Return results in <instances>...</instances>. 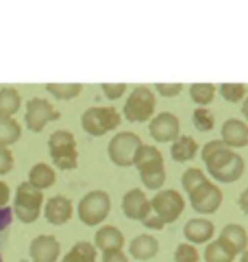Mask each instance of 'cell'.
<instances>
[{"label": "cell", "mask_w": 248, "mask_h": 262, "mask_svg": "<svg viewBox=\"0 0 248 262\" xmlns=\"http://www.w3.org/2000/svg\"><path fill=\"white\" fill-rule=\"evenodd\" d=\"M133 166L139 170V179L146 188L151 190H159L165 184V166H163V155L157 146L142 144L135 155Z\"/></svg>", "instance_id": "obj_1"}, {"label": "cell", "mask_w": 248, "mask_h": 262, "mask_svg": "<svg viewBox=\"0 0 248 262\" xmlns=\"http://www.w3.org/2000/svg\"><path fill=\"white\" fill-rule=\"evenodd\" d=\"M44 192L29 182H22L15 190V203H13V214L22 223H35L44 208Z\"/></svg>", "instance_id": "obj_2"}, {"label": "cell", "mask_w": 248, "mask_h": 262, "mask_svg": "<svg viewBox=\"0 0 248 262\" xmlns=\"http://www.w3.org/2000/svg\"><path fill=\"white\" fill-rule=\"evenodd\" d=\"M48 151H51V158L55 168L59 170H74L79 164V151H77V140H74L72 131L59 129L55 131L48 140Z\"/></svg>", "instance_id": "obj_3"}, {"label": "cell", "mask_w": 248, "mask_h": 262, "mask_svg": "<svg viewBox=\"0 0 248 262\" xmlns=\"http://www.w3.org/2000/svg\"><path fill=\"white\" fill-rule=\"evenodd\" d=\"M120 122H122V116L118 110L101 107V105L87 107L81 116V127L85 129V134H89V136H105V134H109V131L118 129Z\"/></svg>", "instance_id": "obj_4"}, {"label": "cell", "mask_w": 248, "mask_h": 262, "mask_svg": "<svg viewBox=\"0 0 248 262\" xmlns=\"http://www.w3.org/2000/svg\"><path fill=\"white\" fill-rule=\"evenodd\" d=\"M155 105H157V98L153 94V90L146 85H137L129 94L127 103H124L122 116L129 122H146L155 114Z\"/></svg>", "instance_id": "obj_5"}, {"label": "cell", "mask_w": 248, "mask_h": 262, "mask_svg": "<svg viewBox=\"0 0 248 262\" xmlns=\"http://www.w3.org/2000/svg\"><path fill=\"white\" fill-rule=\"evenodd\" d=\"M111 212V196L105 190H89L79 201V219L85 225H98L109 216Z\"/></svg>", "instance_id": "obj_6"}, {"label": "cell", "mask_w": 248, "mask_h": 262, "mask_svg": "<svg viewBox=\"0 0 248 262\" xmlns=\"http://www.w3.org/2000/svg\"><path fill=\"white\" fill-rule=\"evenodd\" d=\"M142 146V140L139 136L133 134V131H120L111 138L109 146H107V153H109V160L115 164V166H133L135 164V155Z\"/></svg>", "instance_id": "obj_7"}, {"label": "cell", "mask_w": 248, "mask_h": 262, "mask_svg": "<svg viewBox=\"0 0 248 262\" xmlns=\"http://www.w3.org/2000/svg\"><path fill=\"white\" fill-rule=\"evenodd\" d=\"M151 206H153V212L163 221V223H175V221L183 214L185 199L181 196V192L168 188V190H159L153 196Z\"/></svg>", "instance_id": "obj_8"}, {"label": "cell", "mask_w": 248, "mask_h": 262, "mask_svg": "<svg viewBox=\"0 0 248 262\" xmlns=\"http://www.w3.org/2000/svg\"><path fill=\"white\" fill-rule=\"evenodd\" d=\"M27 127L33 131V134H39L51 120L59 118V112H57L46 98H31L27 103Z\"/></svg>", "instance_id": "obj_9"}, {"label": "cell", "mask_w": 248, "mask_h": 262, "mask_svg": "<svg viewBox=\"0 0 248 262\" xmlns=\"http://www.w3.org/2000/svg\"><path fill=\"white\" fill-rule=\"evenodd\" d=\"M189 203H192V208L196 212H201V214H211V212H216L222 203V190L211 184V182H205L203 186H198L196 190L189 192Z\"/></svg>", "instance_id": "obj_10"}, {"label": "cell", "mask_w": 248, "mask_h": 262, "mask_svg": "<svg viewBox=\"0 0 248 262\" xmlns=\"http://www.w3.org/2000/svg\"><path fill=\"white\" fill-rule=\"evenodd\" d=\"M122 212H124L127 219L139 221V223H142L144 219H148L153 214L151 199L144 194L142 188H131V190L122 196Z\"/></svg>", "instance_id": "obj_11"}, {"label": "cell", "mask_w": 248, "mask_h": 262, "mask_svg": "<svg viewBox=\"0 0 248 262\" xmlns=\"http://www.w3.org/2000/svg\"><path fill=\"white\" fill-rule=\"evenodd\" d=\"M148 131L157 142H175L181 138V122L172 112H161L148 125Z\"/></svg>", "instance_id": "obj_12"}, {"label": "cell", "mask_w": 248, "mask_h": 262, "mask_svg": "<svg viewBox=\"0 0 248 262\" xmlns=\"http://www.w3.org/2000/svg\"><path fill=\"white\" fill-rule=\"evenodd\" d=\"M59 253H61L59 241L48 234H39L29 245V256L33 262H57Z\"/></svg>", "instance_id": "obj_13"}, {"label": "cell", "mask_w": 248, "mask_h": 262, "mask_svg": "<svg viewBox=\"0 0 248 262\" xmlns=\"http://www.w3.org/2000/svg\"><path fill=\"white\" fill-rule=\"evenodd\" d=\"M44 216L51 225H63L72 219V201L57 194L44 203Z\"/></svg>", "instance_id": "obj_14"}, {"label": "cell", "mask_w": 248, "mask_h": 262, "mask_svg": "<svg viewBox=\"0 0 248 262\" xmlns=\"http://www.w3.org/2000/svg\"><path fill=\"white\" fill-rule=\"evenodd\" d=\"M94 245H96V249H101L103 253L122 251V247H124V234L115 225H103V227L96 229Z\"/></svg>", "instance_id": "obj_15"}, {"label": "cell", "mask_w": 248, "mask_h": 262, "mask_svg": "<svg viewBox=\"0 0 248 262\" xmlns=\"http://www.w3.org/2000/svg\"><path fill=\"white\" fill-rule=\"evenodd\" d=\"M222 142H225L229 149H242L248 144V125L244 120L231 118L222 125Z\"/></svg>", "instance_id": "obj_16"}, {"label": "cell", "mask_w": 248, "mask_h": 262, "mask_svg": "<svg viewBox=\"0 0 248 262\" xmlns=\"http://www.w3.org/2000/svg\"><path fill=\"white\" fill-rule=\"evenodd\" d=\"M183 236L189 243H207L209 238H213V223L207 219H189L185 227H183Z\"/></svg>", "instance_id": "obj_17"}, {"label": "cell", "mask_w": 248, "mask_h": 262, "mask_svg": "<svg viewBox=\"0 0 248 262\" xmlns=\"http://www.w3.org/2000/svg\"><path fill=\"white\" fill-rule=\"evenodd\" d=\"M220 241H225L229 245V249L235 253V256H239V253H244L246 251V245H248V234H246V229L242 225H237V223H229L222 227V232H220Z\"/></svg>", "instance_id": "obj_18"}, {"label": "cell", "mask_w": 248, "mask_h": 262, "mask_svg": "<svg viewBox=\"0 0 248 262\" xmlns=\"http://www.w3.org/2000/svg\"><path fill=\"white\" fill-rule=\"evenodd\" d=\"M129 251L135 260H151V258L157 256V251H159V243H157V238H153V236H148V234H139L131 241Z\"/></svg>", "instance_id": "obj_19"}, {"label": "cell", "mask_w": 248, "mask_h": 262, "mask_svg": "<svg viewBox=\"0 0 248 262\" xmlns=\"http://www.w3.org/2000/svg\"><path fill=\"white\" fill-rule=\"evenodd\" d=\"M55 179H57L55 168L51 166V164H46V162H37L35 166L29 170V184L39 188V190H44V188H51L55 184Z\"/></svg>", "instance_id": "obj_20"}, {"label": "cell", "mask_w": 248, "mask_h": 262, "mask_svg": "<svg viewBox=\"0 0 248 262\" xmlns=\"http://www.w3.org/2000/svg\"><path fill=\"white\" fill-rule=\"evenodd\" d=\"M196 153H198V144H196L194 138H189V136L177 138V140L172 142V149H170V155L175 162H189V160L196 158Z\"/></svg>", "instance_id": "obj_21"}, {"label": "cell", "mask_w": 248, "mask_h": 262, "mask_svg": "<svg viewBox=\"0 0 248 262\" xmlns=\"http://www.w3.org/2000/svg\"><path fill=\"white\" fill-rule=\"evenodd\" d=\"M61 262H96V245L87 241L74 243V247L65 253Z\"/></svg>", "instance_id": "obj_22"}, {"label": "cell", "mask_w": 248, "mask_h": 262, "mask_svg": "<svg viewBox=\"0 0 248 262\" xmlns=\"http://www.w3.org/2000/svg\"><path fill=\"white\" fill-rule=\"evenodd\" d=\"M22 105V96L18 90L3 88L0 90V118H11Z\"/></svg>", "instance_id": "obj_23"}, {"label": "cell", "mask_w": 248, "mask_h": 262, "mask_svg": "<svg viewBox=\"0 0 248 262\" xmlns=\"http://www.w3.org/2000/svg\"><path fill=\"white\" fill-rule=\"evenodd\" d=\"M22 136V127L18 125V120L13 118H0V146L9 149L11 144H15Z\"/></svg>", "instance_id": "obj_24"}, {"label": "cell", "mask_w": 248, "mask_h": 262, "mask_svg": "<svg viewBox=\"0 0 248 262\" xmlns=\"http://www.w3.org/2000/svg\"><path fill=\"white\" fill-rule=\"evenodd\" d=\"M235 253L229 249V245L225 241H213L207 245L205 249V262H233Z\"/></svg>", "instance_id": "obj_25"}, {"label": "cell", "mask_w": 248, "mask_h": 262, "mask_svg": "<svg viewBox=\"0 0 248 262\" xmlns=\"http://www.w3.org/2000/svg\"><path fill=\"white\" fill-rule=\"evenodd\" d=\"M46 90L55 98H59V101H72V98H77L83 92V85L81 83H48Z\"/></svg>", "instance_id": "obj_26"}, {"label": "cell", "mask_w": 248, "mask_h": 262, "mask_svg": "<svg viewBox=\"0 0 248 262\" xmlns=\"http://www.w3.org/2000/svg\"><path fill=\"white\" fill-rule=\"evenodd\" d=\"M189 96L192 101L198 103V105H209L216 96V85L213 83H194L189 88Z\"/></svg>", "instance_id": "obj_27"}, {"label": "cell", "mask_w": 248, "mask_h": 262, "mask_svg": "<svg viewBox=\"0 0 248 262\" xmlns=\"http://www.w3.org/2000/svg\"><path fill=\"white\" fill-rule=\"evenodd\" d=\"M205 182H209V179L205 177V173H203L201 168H187L185 173H183V177H181V184H183L187 194L192 192V190H196L198 186H203Z\"/></svg>", "instance_id": "obj_28"}, {"label": "cell", "mask_w": 248, "mask_h": 262, "mask_svg": "<svg viewBox=\"0 0 248 262\" xmlns=\"http://www.w3.org/2000/svg\"><path fill=\"white\" fill-rule=\"evenodd\" d=\"M220 94L229 103H239L244 98V94H246V85H242V83H222L220 85Z\"/></svg>", "instance_id": "obj_29"}, {"label": "cell", "mask_w": 248, "mask_h": 262, "mask_svg": "<svg viewBox=\"0 0 248 262\" xmlns=\"http://www.w3.org/2000/svg\"><path fill=\"white\" fill-rule=\"evenodd\" d=\"M192 120H194V127L198 131H211L213 129V114L205 107H198L192 114Z\"/></svg>", "instance_id": "obj_30"}, {"label": "cell", "mask_w": 248, "mask_h": 262, "mask_svg": "<svg viewBox=\"0 0 248 262\" xmlns=\"http://www.w3.org/2000/svg\"><path fill=\"white\" fill-rule=\"evenodd\" d=\"M198 251L192 243H181L175 251V262H198Z\"/></svg>", "instance_id": "obj_31"}, {"label": "cell", "mask_w": 248, "mask_h": 262, "mask_svg": "<svg viewBox=\"0 0 248 262\" xmlns=\"http://www.w3.org/2000/svg\"><path fill=\"white\" fill-rule=\"evenodd\" d=\"M155 90H157V92H159L161 96L172 98V96H179L181 92H183V85H181V83H157Z\"/></svg>", "instance_id": "obj_32"}, {"label": "cell", "mask_w": 248, "mask_h": 262, "mask_svg": "<svg viewBox=\"0 0 248 262\" xmlns=\"http://www.w3.org/2000/svg\"><path fill=\"white\" fill-rule=\"evenodd\" d=\"M103 92L109 101H115V98H120L127 92V83H103Z\"/></svg>", "instance_id": "obj_33"}, {"label": "cell", "mask_w": 248, "mask_h": 262, "mask_svg": "<svg viewBox=\"0 0 248 262\" xmlns=\"http://www.w3.org/2000/svg\"><path fill=\"white\" fill-rule=\"evenodd\" d=\"M11 168H13V153L5 149V146H0V175L11 173Z\"/></svg>", "instance_id": "obj_34"}, {"label": "cell", "mask_w": 248, "mask_h": 262, "mask_svg": "<svg viewBox=\"0 0 248 262\" xmlns=\"http://www.w3.org/2000/svg\"><path fill=\"white\" fill-rule=\"evenodd\" d=\"M142 223H144V225H146L148 229H163V225H165V223H163V221H161L159 216H157V214H155V212H153V214H151V216H148V219H144V221H142Z\"/></svg>", "instance_id": "obj_35"}, {"label": "cell", "mask_w": 248, "mask_h": 262, "mask_svg": "<svg viewBox=\"0 0 248 262\" xmlns=\"http://www.w3.org/2000/svg\"><path fill=\"white\" fill-rule=\"evenodd\" d=\"M103 262H129V258L122 251H109V253H103Z\"/></svg>", "instance_id": "obj_36"}, {"label": "cell", "mask_w": 248, "mask_h": 262, "mask_svg": "<svg viewBox=\"0 0 248 262\" xmlns=\"http://www.w3.org/2000/svg\"><path fill=\"white\" fill-rule=\"evenodd\" d=\"M11 199V190H9V186H7L5 182H0V208H5L7 203H9Z\"/></svg>", "instance_id": "obj_37"}, {"label": "cell", "mask_w": 248, "mask_h": 262, "mask_svg": "<svg viewBox=\"0 0 248 262\" xmlns=\"http://www.w3.org/2000/svg\"><path fill=\"white\" fill-rule=\"evenodd\" d=\"M237 206H239V210H242L244 214H248V188H246V190H242V194H239Z\"/></svg>", "instance_id": "obj_38"}, {"label": "cell", "mask_w": 248, "mask_h": 262, "mask_svg": "<svg viewBox=\"0 0 248 262\" xmlns=\"http://www.w3.org/2000/svg\"><path fill=\"white\" fill-rule=\"evenodd\" d=\"M242 116L248 120V98H244V103H242Z\"/></svg>", "instance_id": "obj_39"}, {"label": "cell", "mask_w": 248, "mask_h": 262, "mask_svg": "<svg viewBox=\"0 0 248 262\" xmlns=\"http://www.w3.org/2000/svg\"><path fill=\"white\" fill-rule=\"evenodd\" d=\"M239 262H248V249L244 253H239Z\"/></svg>", "instance_id": "obj_40"}]
</instances>
